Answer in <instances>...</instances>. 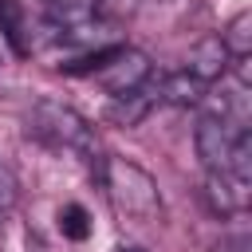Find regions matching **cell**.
Returning <instances> with one entry per match:
<instances>
[{"instance_id":"cell-11","label":"cell","mask_w":252,"mask_h":252,"mask_svg":"<svg viewBox=\"0 0 252 252\" xmlns=\"http://www.w3.org/2000/svg\"><path fill=\"white\" fill-rule=\"evenodd\" d=\"M91 213L79 205V201H67L63 209H59V232L67 236V240H87L91 236Z\"/></svg>"},{"instance_id":"cell-6","label":"cell","mask_w":252,"mask_h":252,"mask_svg":"<svg viewBox=\"0 0 252 252\" xmlns=\"http://www.w3.org/2000/svg\"><path fill=\"white\" fill-rule=\"evenodd\" d=\"M154 106H161V91H158L154 79H146L142 87H134V91L110 98V106H106V122H110V126H122V130H134V126H142V122L150 118Z\"/></svg>"},{"instance_id":"cell-9","label":"cell","mask_w":252,"mask_h":252,"mask_svg":"<svg viewBox=\"0 0 252 252\" xmlns=\"http://www.w3.org/2000/svg\"><path fill=\"white\" fill-rule=\"evenodd\" d=\"M158 91H161V102H169V106H201L209 98V83H201L189 71H173V75L158 79Z\"/></svg>"},{"instance_id":"cell-10","label":"cell","mask_w":252,"mask_h":252,"mask_svg":"<svg viewBox=\"0 0 252 252\" xmlns=\"http://www.w3.org/2000/svg\"><path fill=\"white\" fill-rule=\"evenodd\" d=\"M220 47L228 51V59H248L252 55V12H236L224 28H220Z\"/></svg>"},{"instance_id":"cell-5","label":"cell","mask_w":252,"mask_h":252,"mask_svg":"<svg viewBox=\"0 0 252 252\" xmlns=\"http://www.w3.org/2000/svg\"><path fill=\"white\" fill-rule=\"evenodd\" d=\"M205 201L217 217H240L252 205V177H240V173H228V169H209Z\"/></svg>"},{"instance_id":"cell-8","label":"cell","mask_w":252,"mask_h":252,"mask_svg":"<svg viewBox=\"0 0 252 252\" xmlns=\"http://www.w3.org/2000/svg\"><path fill=\"white\" fill-rule=\"evenodd\" d=\"M0 35L12 47V55H20V59L32 55V24H28V12L20 0H0Z\"/></svg>"},{"instance_id":"cell-2","label":"cell","mask_w":252,"mask_h":252,"mask_svg":"<svg viewBox=\"0 0 252 252\" xmlns=\"http://www.w3.org/2000/svg\"><path fill=\"white\" fill-rule=\"evenodd\" d=\"M94 173H98V181H102V189H106V197H110L118 217H126L134 224H146V220H154L161 213L158 181L142 165H134L126 158H102Z\"/></svg>"},{"instance_id":"cell-12","label":"cell","mask_w":252,"mask_h":252,"mask_svg":"<svg viewBox=\"0 0 252 252\" xmlns=\"http://www.w3.org/2000/svg\"><path fill=\"white\" fill-rule=\"evenodd\" d=\"M8 205H12V177L0 169V213H4Z\"/></svg>"},{"instance_id":"cell-4","label":"cell","mask_w":252,"mask_h":252,"mask_svg":"<svg viewBox=\"0 0 252 252\" xmlns=\"http://www.w3.org/2000/svg\"><path fill=\"white\" fill-rule=\"evenodd\" d=\"M193 142H197V154L209 169H228V173L252 177V134H248V126H236L232 118L209 110V114H201Z\"/></svg>"},{"instance_id":"cell-7","label":"cell","mask_w":252,"mask_h":252,"mask_svg":"<svg viewBox=\"0 0 252 252\" xmlns=\"http://www.w3.org/2000/svg\"><path fill=\"white\" fill-rule=\"evenodd\" d=\"M228 63H232V59H228V51L220 47V39H217V35H205V39L189 51V59H185V67H181V71H189V75H197L201 83H209V87H213L217 79H224V75H228Z\"/></svg>"},{"instance_id":"cell-13","label":"cell","mask_w":252,"mask_h":252,"mask_svg":"<svg viewBox=\"0 0 252 252\" xmlns=\"http://www.w3.org/2000/svg\"><path fill=\"white\" fill-rule=\"evenodd\" d=\"M118 252H146V248H138V244H126V248H118Z\"/></svg>"},{"instance_id":"cell-3","label":"cell","mask_w":252,"mask_h":252,"mask_svg":"<svg viewBox=\"0 0 252 252\" xmlns=\"http://www.w3.org/2000/svg\"><path fill=\"white\" fill-rule=\"evenodd\" d=\"M67 75H91L102 83V91L114 98V94H126L134 87H142L150 79V59L146 51L130 47V43H106V47H94L87 55H75L63 63Z\"/></svg>"},{"instance_id":"cell-1","label":"cell","mask_w":252,"mask_h":252,"mask_svg":"<svg viewBox=\"0 0 252 252\" xmlns=\"http://www.w3.org/2000/svg\"><path fill=\"white\" fill-rule=\"evenodd\" d=\"M28 134L35 142H43L47 150L55 154H71L79 161H91V169H98V138H94V126L75 114L71 106L55 102V98H39L32 110H28Z\"/></svg>"}]
</instances>
